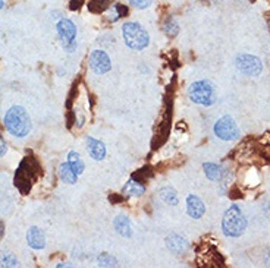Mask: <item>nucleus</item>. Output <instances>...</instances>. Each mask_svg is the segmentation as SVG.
I'll use <instances>...</instances> for the list:
<instances>
[{"label": "nucleus", "instance_id": "obj_29", "mask_svg": "<svg viewBox=\"0 0 270 268\" xmlns=\"http://www.w3.org/2000/svg\"><path fill=\"white\" fill-rule=\"evenodd\" d=\"M3 8V0H0V9Z\"/></svg>", "mask_w": 270, "mask_h": 268}, {"label": "nucleus", "instance_id": "obj_19", "mask_svg": "<svg viewBox=\"0 0 270 268\" xmlns=\"http://www.w3.org/2000/svg\"><path fill=\"white\" fill-rule=\"evenodd\" d=\"M159 195H160V198L163 199L167 205L175 207V205H178V202H179V201H178V194H176V191L174 187L170 186L162 187L160 192H159Z\"/></svg>", "mask_w": 270, "mask_h": 268}, {"label": "nucleus", "instance_id": "obj_2", "mask_svg": "<svg viewBox=\"0 0 270 268\" xmlns=\"http://www.w3.org/2000/svg\"><path fill=\"white\" fill-rule=\"evenodd\" d=\"M40 172V166L33 157H25L15 175V186L21 191V194H30L33 183L37 180V176Z\"/></svg>", "mask_w": 270, "mask_h": 268}, {"label": "nucleus", "instance_id": "obj_12", "mask_svg": "<svg viewBox=\"0 0 270 268\" xmlns=\"http://www.w3.org/2000/svg\"><path fill=\"white\" fill-rule=\"evenodd\" d=\"M27 242L33 249H44L46 246V236L38 227H30L27 232Z\"/></svg>", "mask_w": 270, "mask_h": 268}, {"label": "nucleus", "instance_id": "obj_13", "mask_svg": "<svg viewBox=\"0 0 270 268\" xmlns=\"http://www.w3.org/2000/svg\"><path fill=\"white\" fill-rule=\"evenodd\" d=\"M87 150H88V154L91 155V158L100 162L106 157V147L103 142L100 141L94 140L91 137L87 138Z\"/></svg>", "mask_w": 270, "mask_h": 268}, {"label": "nucleus", "instance_id": "obj_26", "mask_svg": "<svg viewBox=\"0 0 270 268\" xmlns=\"http://www.w3.org/2000/svg\"><path fill=\"white\" fill-rule=\"evenodd\" d=\"M82 5H84V0H70V3H69L70 11H78Z\"/></svg>", "mask_w": 270, "mask_h": 268}, {"label": "nucleus", "instance_id": "obj_8", "mask_svg": "<svg viewBox=\"0 0 270 268\" xmlns=\"http://www.w3.org/2000/svg\"><path fill=\"white\" fill-rule=\"evenodd\" d=\"M59 38L65 48L72 50L75 47V38H77V28L69 19H60L56 25Z\"/></svg>", "mask_w": 270, "mask_h": 268}, {"label": "nucleus", "instance_id": "obj_22", "mask_svg": "<svg viewBox=\"0 0 270 268\" xmlns=\"http://www.w3.org/2000/svg\"><path fill=\"white\" fill-rule=\"evenodd\" d=\"M110 3H112V0H91L88 3V9L94 13H100V12L109 9Z\"/></svg>", "mask_w": 270, "mask_h": 268}, {"label": "nucleus", "instance_id": "obj_21", "mask_svg": "<svg viewBox=\"0 0 270 268\" xmlns=\"http://www.w3.org/2000/svg\"><path fill=\"white\" fill-rule=\"evenodd\" d=\"M163 31L167 37L174 38L179 33V25H178V22H176L174 18H167L163 23Z\"/></svg>", "mask_w": 270, "mask_h": 268}, {"label": "nucleus", "instance_id": "obj_16", "mask_svg": "<svg viewBox=\"0 0 270 268\" xmlns=\"http://www.w3.org/2000/svg\"><path fill=\"white\" fill-rule=\"evenodd\" d=\"M59 179L65 183H69V185H73L77 183V179H78V175L70 169L69 163H62L59 166L58 170Z\"/></svg>", "mask_w": 270, "mask_h": 268}, {"label": "nucleus", "instance_id": "obj_3", "mask_svg": "<svg viewBox=\"0 0 270 268\" xmlns=\"http://www.w3.org/2000/svg\"><path fill=\"white\" fill-rule=\"evenodd\" d=\"M247 229V219L238 205H231L225 211L222 219V230L228 237H239Z\"/></svg>", "mask_w": 270, "mask_h": 268}, {"label": "nucleus", "instance_id": "obj_17", "mask_svg": "<svg viewBox=\"0 0 270 268\" xmlns=\"http://www.w3.org/2000/svg\"><path fill=\"white\" fill-rule=\"evenodd\" d=\"M203 169H204V173L206 176L213 180V182H219V180H222L223 175H225V170H223L222 166H219V164H214V163H206L203 164Z\"/></svg>", "mask_w": 270, "mask_h": 268}, {"label": "nucleus", "instance_id": "obj_7", "mask_svg": "<svg viewBox=\"0 0 270 268\" xmlns=\"http://www.w3.org/2000/svg\"><path fill=\"white\" fill-rule=\"evenodd\" d=\"M235 65H236V69L248 76H258L263 70L261 60L257 56H251V55H239L235 60Z\"/></svg>", "mask_w": 270, "mask_h": 268}, {"label": "nucleus", "instance_id": "obj_14", "mask_svg": "<svg viewBox=\"0 0 270 268\" xmlns=\"http://www.w3.org/2000/svg\"><path fill=\"white\" fill-rule=\"evenodd\" d=\"M144 192H145V186L135 179H129L122 189V195L129 198H138L141 195H144Z\"/></svg>", "mask_w": 270, "mask_h": 268}, {"label": "nucleus", "instance_id": "obj_18", "mask_svg": "<svg viewBox=\"0 0 270 268\" xmlns=\"http://www.w3.org/2000/svg\"><path fill=\"white\" fill-rule=\"evenodd\" d=\"M68 163H69L70 169L77 173V175L80 176L84 173V170H85V164L82 162V158L80 157V154L75 151H70L68 154Z\"/></svg>", "mask_w": 270, "mask_h": 268}, {"label": "nucleus", "instance_id": "obj_11", "mask_svg": "<svg viewBox=\"0 0 270 268\" xmlns=\"http://www.w3.org/2000/svg\"><path fill=\"white\" fill-rule=\"evenodd\" d=\"M187 211L188 214H189V217L199 220V219H201V217L204 216V212H206L204 202H203L199 197H195V195H189L187 198Z\"/></svg>", "mask_w": 270, "mask_h": 268}, {"label": "nucleus", "instance_id": "obj_4", "mask_svg": "<svg viewBox=\"0 0 270 268\" xmlns=\"http://www.w3.org/2000/svg\"><path fill=\"white\" fill-rule=\"evenodd\" d=\"M122 37H124L125 44L132 50H144L150 43L149 33L138 22L124 23Z\"/></svg>", "mask_w": 270, "mask_h": 268}, {"label": "nucleus", "instance_id": "obj_27", "mask_svg": "<svg viewBox=\"0 0 270 268\" xmlns=\"http://www.w3.org/2000/svg\"><path fill=\"white\" fill-rule=\"evenodd\" d=\"M6 150H8V147H6V142H5V141H3V138L0 137V157L6 154Z\"/></svg>", "mask_w": 270, "mask_h": 268}, {"label": "nucleus", "instance_id": "obj_10", "mask_svg": "<svg viewBox=\"0 0 270 268\" xmlns=\"http://www.w3.org/2000/svg\"><path fill=\"white\" fill-rule=\"evenodd\" d=\"M166 246H167V249L172 254H175V255H184L188 251V248H189V244H188L185 237H182V236H179V234L176 233H172L170 236L166 237Z\"/></svg>", "mask_w": 270, "mask_h": 268}, {"label": "nucleus", "instance_id": "obj_6", "mask_svg": "<svg viewBox=\"0 0 270 268\" xmlns=\"http://www.w3.org/2000/svg\"><path fill=\"white\" fill-rule=\"evenodd\" d=\"M214 135L222 141H235L239 137V129L231 116H223L214 123Z\"/></svg>", "mask_w": 270, "mask_h": 268}, {"label": "nucleus", "instance_id": "obj_5", "mask_svg": "<svg viewBox=\"0 0 270 268\" xmlns=\"http://www.w3.org/2000/svg\"><path fill=\"white\" fill-rule=\"evenodd\" d=\"M188 95L189 100L192 103L200 105H213L217 100V94H216V88L210 81H197L194 82L189 90H188Z\"/></svg>", "mask_w": 270, "mask_h": 268}, {"label": "nucleus", "instance_id": "obj_23", "mask_svg": "<svg viewBox=\"0 0 270 268\" xmlns=\"http://www.w3.org/2000/svg\"><path fill=\"white\" fill-rule=\"evenodd\" d=\"M116 264V258L112 257V255L107 254V252L102 254V255L99 257V265H100V267H115Z\"/></svg>", "mask_w": 270, "mask_h": 268}, {"label": "nucleus", "instance_id": "obj_9", "mask_svg": "<svg viewBox=\"0 0 270 268\" xmlns=\"http://www.w3.org/2000/svg\"><path fill=\"white\" fill-rule=\"evenodd\" d=\"M88 63H90V68H91L93 72H95L97 75L107 73L109 70L112 69L110 59L107 56V53H105L103 50H94L93 53L90 55Z\"/></svg>", "mask_w": 270, "mask_h": 268}, {"label": "nucleus", "instance_id": "obj_28", "mask_svg": "<svg viewBox=\"0 0 270 268\" xmlns=\"http://www.w3.org/2000/svg\"><path fill=\"white\" fill-rule=\"evenodd\" d=\"M3 233H5V227H3V223L0 222V239L3 237Z\"/></svg>", "mask_w": 270, "mask_h": 268}, {"label": "nucleus", "instance_id": "obj_1", "mask_svg": "<svg viewBox=\"0 0 270 268\" xmlns=\"http://www.w3.org/2000/svg\"><path fill=\"white\" fill-rule=\"evenodd\" d=\"M6 130L18 138H23L30 133L31 130V119L28 116L27 110L21 105H13L11 107L3 119Z\"/></svg>", "mask_w": 270, "mask_h": 268}, {"label": "nucleus", "instance_id": "obj_15", "mask_svg": "<svg viewBox=\"0 0 270 268\" xmlns=\"http://www.w3.org/2000/svg\"><path fill=\"white\" fill-rule=\"evenodd\" d=\"M113 227L116 230V233L122 237H131L132 236V229H131V223L127 216H117L113 220Z\"/></svg>", "mask_w": 270, "mask_h": 268}, {"label": "nucleus", "instance_id": "obj_25", "mask_svg": "<svg viewBox=\"0 0 270 268\" xmlns=\"http://www.w3.org/2000/svg\"><path fill=\"white\" fill-rule=\"evenodd\" d=\"M129 3H131V6H134L137 9H145L152 5L153 0H129Z\"/></svg>", "mask_w": 270, "mask_h": 268}, {"label": "nucleus", "instance_id": "obj_24", "mask_svg": "<svg viewBox=\"0 0 270 268\" xmlns=\"http://www.w3.org/2000/svg\"><path fill=\"white\" fill-rule=\"evenodd\" d=\"M18 259L12 254H3L0 258V267H16Z\"/></svg>", "mask_w": 270, "mask_h": 268}, {"label": "nucleus", "instance_id": "obj_20", "mask_svg": "<svg viewBox=\"0 0 270 268\" xmlns=\"http://www.w3.org/2000/svg\"><path fill=\"white\" fill-rule=\"evenodd\" d=\"M127 13H128V11H127L125 6H122V5H115V6H110V8L107 9V18H109V21L116 22L119 18H122V16L127 15Z\"/></svg>", "mask_w": 270, "mask_h": 268}]
</instances>
